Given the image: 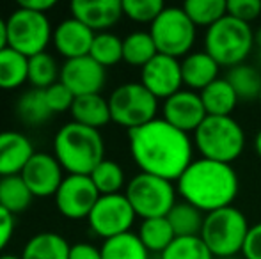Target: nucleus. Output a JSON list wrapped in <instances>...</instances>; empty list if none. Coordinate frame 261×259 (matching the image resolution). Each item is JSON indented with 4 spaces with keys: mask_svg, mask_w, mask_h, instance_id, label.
Segmentation results:
<instances>
[{
    "mask_svg": "<svg viewBox=\"0 0 261 259\" xmlns=\"http://www.w3.org/2000/svg\"><path fill=\"white\" fill-rule=\"evenodd\" d=\"M227 14L245 23H251L261 14V0H229Z\"/></svg>",
    "mask_w": 261,
    "mask_h": 259,
    "instance_id": "obj_39",
    "label": "nucleus"
},
{
    "mask_svg": "<svg viewBox=\"0 0 261 259\" xmlns=\"http://www.w3.org/2000/svg\"><path fill=\"white\" fill-rule=\"evenodd\" d=\"M57 211L68 220H84L89 217L94 204L100 199L91 176L68 174L54 195Z\"/></svg>",
    "mask_w": 261,
    "mask_h": 259,
    "instance_id": "obj_12",
    "label": "nucleus"
},
{
    "mask_svg": "<svg viewBox=\"0 0 261 259\" xmlns=\"http://www.w3.org/2000/svg\"><path fill=\"white\" fill-rule=\"evenodd\" d=\"M183 11L196 27L210 28L227 14L226 0H187Z\"/></svg>",
    "mask_w": 261,
    "mask_h": 259,
    "instance_id": "obj_34",
    "label": "nucleus"
},
{
    "mask_svg": "<svg viewBox=\"0 0 261 259\" xmlns=\"http://www.w3.org/2000/svg\"><path fill=\"white\" fill-rule=\"evenodd\" d=\"M18 6L25 7V9L34 11V13L46 14L50 9H54L55 7V0H23V2H20Z\"/></svg>",
    "mask_w": 261,
    "mask_h": 259,
    "instance_id": "obj_43",
    "label": "nucleus"
},
{
    "mask_svg": "<svg viewBox=\"0 0 261 259\" xmlns=\"http://www.w3.org/2000/svg\"><path fill=\"white\" fill-rule=\"evenodd\" d=\"M226 259H240V257H226Z\"/></svg>",
    "mask_w": 261,
    "mask_h": 259,
    "instance_id": "obj_49",
    "label": "nucleus"
},
{
    "mask_svg": "<svg viewBox=\"0 0 261 259\" xmlns=\"http://www.w3.org/2000/svg\"><path fill=\"white\" fill-rule=\"evenodd\" d=\"M71 245L62 235L41 231L31 236L21 250V259H68Z\"/></svg>",
    "mask_w": 261,
    "mask_h": 259,
    "instance_id": "obj_21",
    "label": "nucleus"
},
{
    "mask_svg": "<svg viewBox=\"0 0 261 259\" xmlns=\"http://www.w3.org/2000/svg\"><path fill=\"white\" fill-rule=\"evenodd\" d=\"M89 57L103 68L116 66L123 61V39L114 32H98L91 45Z\"/></svg>",
    "mask_w": 261,
    "mask_h": 259,
    "instance_id": "obj_35",
    "label": "nucleus"
},
{
    "mask_svg": "<svg viewBox=\"0 0 261 259\" xmlns=\"http://www.w3.org/2000/svg\"><path fill=\"white\" fill-rule=\"evenodd\" d=\"M25 82H29V57L7 46L0 52V89H20Z\"/></svg>",
    "mask_w": 261,
    "mask_h": 259,
    "instance_id": "obj_25",
    "label": "nucleus"
},
{
    "mask_svg": "<svg viewBox=\"0 0 261 259\" xmlns=\"http://www.w3.org/2000/svg\"><path fill=\"white\" fill-rule=\"evenodd\" d=\"M7 23L4 18H0V52L4 48H7Z\"/></svg>",
    "mask_w": 261,
    "mask_h": 259,
    "instance_id": "obj_44",
    "label": "nucleus"
},
{
    "mask_svg": "<svg viewBox=\"0 0 261 259\" xmlns=\"http://www.w3.org/2000/svg\"><path fill=\"white\" fill-rule=\"evenodd\" d=\"M249 227L251 225L242 210L234 206L220 208L204 215L201 240L206 243L213 257H237V254L244 250Z\"/></svg>",
    "mask_w": 261,
    "mask_h": 259,
    "instance_id": "obj_6",
    "label": "nucleus"
},
{
    "mask_svg": "<svg viewBox=\"0 0 261 259\" xmlns=\"http://www.w3.org/2000/svg\"><path fill=\"white\" fill-rule=\"evenodd\" d=\"M23 178L25 185L32 192L34 197L45 199L54 197L64 180V169L57 162L54 155L43 151H36L31 162L25 165V169L20 174Z\"/></svg>",
    "mask_w": 261,
    "mask_h": 259,
    "instance_id": "obj_16",
    "label": "nucleus"
},
{
    "mask_svg": "<svg viewBox=\"0 0 261 259\" xmlns=\"http://www.w3.org/2000/svg\"><path fill=\"white\" fill-rule=\"evenodd\" d=\"M208 116H231L238 105V96L226 80L220 76L199 93Z\"/></svg>",
    "mask_w": 261,
    "mask_h": 259,
    "instance_id": "obj_23",
    "label": "nucleus"
},
{
    "mask_svg": "<svg viewBox=\"0 0 261 259\" xmlns=\"http://www.w3.org/2000/svg\"><path fill=\"white\" fill-rule=\"evenodd\" d=\"M176 192L204 215L233 206L240 190L237 170L229 163L196 158L176 181Z\"/></svg>",
    "mask_w": 261,
    "mask_h": 259,
    "instance_id": "obj_2",
    "label": "nucleus"
},
{
    "mask_svg": "<svg viewBox=\"0 0 261 259\" xmlns=\"http://www.w3.org/2000/svg\"><path fill=\"white\" fill-rule=\"evenodd\" d=\"M252 146H254V151H256V155H258V158L261 160V128H259L258 133H256V137H254V142H252Z\"/></svg>",
    "mask_w": 261,
    "mask_h": 259,
    "instance_id": "obj_45",
    "label": "nucleus"
},
{
    "mask_svg": "<svg viewBox=\"0 0 261 259\" xmlns=\"http://www.w3.org/2000/svg\"><path fill=\"white\" fill-rule=\"evenodd\" d=\"M258 61H259V66H261V50H258Z\"/></svg>",
    "mask_w": 261,
    "mask_h": 259,
    "instance_id": "obj_48",
    "label": "nucleus"
},
{
    "mask_svg": "<svg viewBox=\"0 0 261 259\" xmlns=\"http://www.w3.org/2000/svg\"><path fill=\"white\" fill-rule=\"evenodd\" d=\"M34 153V146L25 133L16 130L0 131V178L21 174Z\"/></svg>",
    "mask_w": 261,
    "mask_h": 259,
    "instance_id": "obj_19",
    "label": "nucleus"
},
{
    "mask_svg": "<svg viewBox=\"0 0 261 259\" xmlns=\"http://www.w3.org/2000/svg\"><path fill=\"white\" fill-rule=\"evenodd\" d=\"M32 192L25 185L23 178L18 176H6L0 178V206L13 213L14 217L29 210L32 204Z\"/></svg>",
    "mask_w": 261,
    "mask_h": 259,
    "instance_id": "obj_28",
    "label": "nucleus"
},
{
    "mask_svg": "<svg viewBox=\"0 0 261 259\" xmlns=\"http://www.w3.org/2000/svg\"><path fill=\"white\" fill-rule=\"evenodd\" d=\"M45 96H46V103H48L50 110H52L54 114H62V112L71 110L73 101H75V96L71 94V91L66 85H62L61 82L48 87V89L45 91Z\"/></svg>",
    "mask_w": 261,
    "mask_h": 259,
    "instance_id": "obj_38",
    "label": "nucleus"
},
{
    "mask_svg": "<svg viewBox=\"0 0 261 259\" xmlns=\"http://www.w3.org/2000/svg\"><path fill=\"white\" fill-rule=\"evenodd\" d=\"M107 100H109L112 123L128 131L156 119L160 110V101L141 82L121 83L110 93Z\"/></svg>",
    "mask_w": 261,
    "mask_h": 259,
    "instance_id": "obj_7",
    "label": "nucleus"
},
{
    "mask_svg": "<svg viewBox=\"0 0 261 259\" xmlns=\"http://www.w3.org/2000/svg\"><path fill=\"white\" fill-rule=\"evenodd\" d=\"M59 82L66 85L75 98L87 94H101L107 82V69L89 55L64 61Z\"/></svg>",
    "mask_w": 261,
    "mask_h": 259,
    "instance_id": "obj_13",
    "label": "nucleus"
},
{
    "mask_svg": "<svg viewBox=\"0 0 261 259\" xmlns=\"http://www.w3.org/2000/svg\"><path fill=\"white\" fill-rule=\"evenodd\" d=\"M0 259H21V256H16V254H0Z\"/></svg>",
    "mask_w": 261,
    "mask_h": 259,
    "instance_id": "obj_47",
    "label": "nucleus"
},
{
    "mask_svg": "<svg viewBox=\"0 0 261 259\" xmlns=\"http://www.w3.org/2000/svg\"><path fill=\"white\" fill-rule=\"evenodd\" d=\"M16 116L23 125L27 126H41L54 116L46 103L45 91L29 89L18 98L16 101Z\"/></svg>",
    "mask_w": 261,
    "mask_h": 259,
    "instance_id": "obj_26",
    "label": "nucleus"
},
{
    "mask_svg": "<svg viewBox=\"0 0 261 259\" xmlns=\"http://www.w3.org/2000/svg\"><path fill=\"white\" fill-rule=\"evenodd\" d=\"M206 116L199 93H194L190 89L178 91L162 103V119L189 135L199 128Z\"/></svg>",
    "mask_w": 261,
    "mask_h": 259,
    "instance_id": "obj_15",
    "label": "nucleus"
},
{
    "mask_svg": "<svg viewBox=\"0 0 261 259\" xmlns=\"http://www.w3.org/2000/svg\"><path fill=\"white\" fill-rule=\"evenodd\" d=\"M149 34L155 41L158 53L181 61L183 57L192 53L197 27L187 16L183 7L165 6L160 16L149 25Z\"/></svg>",
    "mask_w": 261,
    "mask_h": 259,
    "instance_id": "obj_8",
    "label": "nucleus"
},
{
    "mask_svg": "<svg viewBox=\"0 0 261 259\" xmlns=\"http://www.w3.org/2000/svg\"><path fill=\"white\" fill-rule=\"evenodd\" d=\"M61 78V68L52 53L43 52L34 57H29V83L32 89L46 91Z\"/></svg>",
    "mask_w": 261,
    "mask_h": 259,
    "instance_id": "obj_33",
    "label": "nucleus"
},
{
    "mask_svg": "<svg viewBox=\"0 0 261 259\" xmlns=\"http://www.w3.org/2000/svg\"><path fill=\"white\" fill-rule=\"evenodd\" d=\"M139 240L142 245L148 249V252L162 254L172 242L176 240L174 229L171 227L167 217H158V218H146L141 222L137 231Z\"/></svg>",
    "mask_w": 261,
    "mask_h": 259,
    "instance_id": "obj_27",
    "label": "nucleus"
},
{
    "mask_svg": "<svg viewBox=\"0 0 261 259\" xmlns=\"http://www.w3.org/2000/svg\"><path fill=\"white\" fill-rule=\"evenodd\" d=\"M226 80L229 82V85L233 87V91L237 93L240 101H252L259 100L261 93V71L252 64H238L234 68L227 69Z\"/></svg>",
    "mask_w": 261,
    "mask_h": 259,
    "instance_id": "obj_24",
    "label": "nucleus"
},
{
    "mask_svg": "<svg viewBox=\"0 0 261 259\" xmlns=\"http://www.w3.org/2000/svg\"><path fill=\"white\" fill-rule=\"evenodd\" d=\"M158 55L149 31H135L123 38V61L135 68H144L153 57Z\"/></svg>",
    "mask_w": 261,
    "mask_h": 259,
    "instance_id": "obj_29",
    "label": "nucleus"
},
{
    "mask_svg": "<svg viewBox=\"0 0 261 259\" xmlns=\"http://www.w3.org/2000/svg\"><path fill=\"white\" fill-rule=\"evenodd\" d=\"M192 142L201 158L231 165L242 156L247 137L233 116H206L199 128L192 133Z\"/></svg>",
    "mask_w": 261,
    "mask_h": 259,
    "instance_id": "obj_4",
    "label": "nucleus"
},
{
    "mask_svg": "<svg viewBox=\"0 0 261 259\" xmlns=\"http://www.w3.org/2000/svg\"><path fill=\"white\" fill-rule=\"evenodd\" d=\"M68 259H101V250L89 242H79L71 245Z\"/></svg>",
    "mask_w": 261,
    "mask_h": 259,
    "instance_id": "obj_42",
    "label": "nucleus"
},
{
    "mask_svg": "<svg viewBox=\"0 0 261 259\" xmlns=\"http://www.w3.org/2000/svg\"><path fill=\"white\" fill-rule=\"evenodd\" d=\"M101 259H149V252L137 233H124L116 238L105 240L100 247Z\"/></svg>",
    "mask_w": 261,
    "mask_h": 259,
    "instance_id": "obj_31",
    "label": "nucleus"
},
{
    "mask_svg": "<svg viewBox=\"0 0 261 259\" xmlns=\"http://www.w3.org/2000/svg\"><path fill=\"white\" fill-rule=\"evenodd\" d=\"M7 23V45L25 57H34L46 52V46L52 43L54 28L48 14L34 13L31 9L18 6Z\"/></svg>",
    "mask_w": 261,
    "mask_h": 259,
    "instance_id": "obj_10",
    "label": "nucleus"
},
{
    "mask_svg": "<svg viewBox=\"0 0 261 259\" xmlns=\"http://www.w3.org/2000/svg\"><path fill=\"white\" fill-rule=\"evenodd\" d=\"M94 36L96 34L89 27H86L82 21L69 16L54 28L52 43L55 52L64 57L66 61L79 59V57L89 55Z\"/></svg>",
    "mask_w": 261,
    "mask_h": 259,
    "instance_id": "obj_18",
    "label": "nucleus"
},
{
    "mask_svg": "<svg viewBox=\"0 0 261 259\" xmlns=\"http://www.w3.org/2000/svg\"><path fill=\"white\" fill-rule=\"evenodd\" d=\"M14 227H16V218H14V215L0 206V254H4L6 247L9 245V242L13 240Z\"/></svg>",
    "mask_w": 261,
    "mask_h": 259,
    "instance_id": "obj_41",
    "label": "nucleus"
},
{
    "mask_svg": "<svg viewBox=\"0 0 261 259\" xmlns=\"http://www.w3.org/2000/svg\"><path fill=\"white\" fill-rule=\"evenodd\" d=\"M141 83L158 101L167 100L183 89L181 61L158 53L141 69Z\"/></svg>",
    "mask_w": 261,
    "mask_h": 259,
    "instance_id": "obj_14",
    "label": "nucleus"
},
{
    "mask_svg": "<svg viewBox=\"0 0 261 259\" xmlns=\"http://www.w3.org/2000/svg\"><path fill=\"white\" fill-rule=\"evenodd\" d=\"M254 50V28L237 18L226 16L204 32V52L220 68L244 64Z\"/></svg>",
    "mask_w": 261,
    "mask_h": 259,
    "instance_id": "obj_5",
    "label": "nucleus"
},
{
    "mask_svg": "<svg viewBox=\"0 0 261 259\" xmlns=\"http://www.w3.org/2000/svg\"><path fill=\"white\" fill-rule=\"evenodd\" d=\"M130 155L141 172L172 183L194 162L192 135L171 126L162 118L128 131Z\"/></svg>",
    "mask_w": 261,
    "mask_h": 259,
    "instance_id": "obj_1",
    "label": "nucleus"
},
{
    "mask_svg": "<svg viewBox=\"0 0 261 259\" xmlns=\"http://www.w3.org/2000/svg\"><path fill=\"white\" fill-rule=\"evenodd\" d=\"M219 71L220 66L204 50L192 52L181 59L183 87L194 91V93H201L204 87H208L212 82L220 78Z\"/></svg>",
    "mask_w": 261,
    "mask_h": 259,
    "instance_id": "obj_20",
    "label": "nucleus"
},
{
    "mask_svg": "<svg viewBox=\"0 0 261 259\" xmlns=\"http://www.w3.org/2000/svg\"><path fill=\"white\" fill-rule=\"evenodd\" d=\"M242 254L244 259H261V222H256L249 227Z\"/></svg>",
    "mask_w": 261,
    "mask_h": 259,
    "instance_id": "obj_40",
    "label": "nucleus"
},
{
    "mask_svg": "<svg viewBox=\"0 0 261 259\" xmlns=\"http://www.w3.org/2000/svg\"><path fill=\"white\" fill-rule=\"evenodd\" d=\"M160 259H215L210 252L206 243L201 240V236H183L176 238L164 252Z\"/></svg>",
    "mask_w": 261,
    "mask_h": 259,
    "instance_id": "obj_36",
    "label": "nucleus"
},
{
    "mask_svg": "<svg viewBox=\"0 0 261 259\" xmlns=\"http://www.w3.org/2000/svg\"><path fill=\"white\" fill-rule=\"evenodd\" d=\"M69 11L73 18L82 21L94 34L109 32L124 16L121 0H75Z\"/></svg>",
    "mask_w": 261,
    "mask_h": 259,
    "instance_id": "obj_17",
    "label": "nucleus"
},
{
    "mask_svg": "<svg viewBox=\"0 0 261 259\" xmlns=\"http://www.w3.org/2000/svg\"><path fill=\"white\" fill-rule=\"evenodd\" d=\"M124 195L134 208L135 215L142 220L167 217L169 211L178 203V192L172 181L146 172L135 174L128 181Z\"/></svg>",
    "mask_w": 261,
    "mask_h": 259,
    "instance_id": "obj_9",
    "label": "nucleus"
},
{
    "mask_svg": "<svg viewBox=\"0 0 261 259\" xmlns=\"http://www.w3.org/2000/svg\"><path fill=\"white\" fill-rule=\"evenodd\" d=\"M167 220L171 227L174 229L176 238L183 236H201V229L204 224V213L197 210L196 206L185 203H176L174 208L169 211Z\"/></svg>",
    "mask_w": 261,
    "mask_h": 259,
    "instance_id": "obj_30",
    "label": "nucleus"
},
{
    "mask_svg": "<svg viewBox=\"0 0 261 259\" xmlns=\"http://www.w3.org/2000/svg\"><path fill=\"white\" fill-rule=\"evenodd\" d=\"M135 218L137 215L124 194L100 195L93 211L87 217V225L93 235L105 242L124 233H130Z\"/></svg>",
    "mask_w": 261,
    "mask_h": 259,
    "instance_id": "obj_11",
    "label": "nucleus"
},
{
    "mask_svg": "<svg viewBox=\"0 0 261 259\" xmlns=\"http://www.w3.org/2000/svg\"><path fill=\"white\" fill-rule=\"evenodd\" d=\"M254 48L261 50V28L254 31Z\"/></svg>",
    "mask_w": 261,
    "mask_h": 259,
    "instance_id": "obj_46",
    "label": "nucleus"
},
{
    "mask_svg": "<svg viewBox=\"0 0 261 259\" xmlns=\"http://www.w3.org/2000/svg\"><path fill=\"white\" fill-rule=\"evenodd\" d=\"M258 101H259V105H261V93H259V100Z\"/></svg>",
    "mask_w": 261,
    "mask_h": 259,
    "instance_id": "obj_50",
    "label": "nucleus"
},
{
    "mask_svg": "<svg viewBox=\"0 0 261 259\" xmlns=\"http://www.w3.org/2000/svg\"><path fill=\"white\" fill-rule=\"evenodd\" d=\"M165 9L162 0H123V14L135 23H149Z\"/></svg>",
    "mask_w": 261,
    "mask_h": 259,
    "instance_id": "obj_37",
    "label": "nucleus"
},
{
    "mask_svg": "<svg viewBox=\"0 0 261 259\" xmlns=\"http://www.w3.org/2000/svg\"><path fill=\"white\" fill-rule=\"evenodd\" d=\"M93 180L96 190L100 195H114V194H123V188H126V176H124L123 167L114 160H101L96 165V169L89 174Z\"/></svg>",
    "mask_w": 261,
    "mask_h": 259,
    "instance_id": "obj_32",
    "label": "nucleus"
},
{
    "mask_svg": "<svg viewBox=\"0 0 261 259\" xmlns=\"http://www.w3.org/2000/svg\"><path fill=\"white\" fill-rule=\"evenodd\" d=\"M71 118L75 123L89 128L100 130L109 125L110 119V107L109 100L101 94H87V96L75 98L71 107Z\"/></svg>",
    "mask_w": 261,
    "mask_h": 259,
    "instance_id": "obj_22",
    "label": "nucleus"
},
{
    "mask_svg": "<svg viewBox=\"0 0 261 259\" xmlns=\"http://www.w3.org/2000/svg\"><path fill=\"white\" fill-rule=\"evenodd\" d=\"M61 167L68 174L89 176L96 165L105 160V140L100 130L69 121L57 130L52 144Z\"/></svg>",
    "mask_w": 261,
    "mask_h": 259,
    "instance_id": "obj_3",
    "label": "nucleus"
}]
</instances>
